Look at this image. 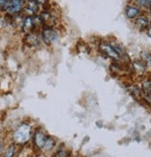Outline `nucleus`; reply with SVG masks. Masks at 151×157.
<instances>
[{"mask_svg":"<svg viewBox=\"0 0 151 157\" xmlns=\"http://www.w3.org/2000/svg\"><path fill=\"white\" fill-rule=\"evenodd\" d=\"M142 96L146 102L151 104V81L145 80L142 84Z\"/></svg>","mask_w":151,"mask_h":157,"instance_id":"nucleus-6","label":"nucleus"},{"mask_svg":"<svg viewBox=\"0 0 151 157\" xmlns=\"http://www.w3.org/2000/svg\"><path fill=\"white\" fill-rule=\"evenodd\" d=\"M48 137H46L43 132L37 131L35 135V143L39 149H44L46 142L47 141Z\"/></svg>","mask_w":151,"mask_h":157,"instance_id":"nucleus-8","label":"nucleus"},{"mask_svg":"<svg viewBox=\"0 0 151 157\" xmlns=\"http://www.w3.org/2000/svg\"><path fill=\"white\" fill-rule=\"evenodd\" d=\"M39 157H42V156H39Z\"/></svg>","mask_w":151,"mask_h":157,"instance_id":"nucleus-21","label":"nucleus"},{"mask_svg":"<svg viewBox=\"0 0 151 157\" xmlns=\"http://www.w3.org/2000/svg\"><path fill=\"white\" fill-rule=\"evenodd\" d=\"M137 3L144 7H148L151 5V0H136Z\"/></svg>","mask_w":151,"mask_h":157,"instance_id":"nucleus-14","label":"nucleus"},{"mask_svg":"<svg viewBox=\"0 0 151 157\" xmlns=\"http://www.w3.org/2000/svg\"><path fill=\"white\" fill-rule=\"evenodd\" d=\"M26 10L30 13L29 16L35 15L39 12L40 10V5L35 1V0H29L26 4Z\"/></svg>","mask_w":151,"mask_h":157,"instance_id":"nucleus-7","label":"nucleus"},{"mask_svg":"<svg viewBox=\"0 0 151 157\" xmlns=\"http://www.w3.org/2000/svg\"><path fill=\"white\" fill-rule=\"evenodd\" d=\"M13 155H14V147H10L6 152L4 157H13Z\"/></svg>","mask_w":151,"mask_h":157,"instance_id":"nucleus-16","label":"nucleus"},{"mask_svg":"<svg viewBox=\"0 0 151 157\" xmlns=\"http://www.w3.org/2000/svg\"><path fill=\"white\" fill-rule=\"evenodd\" d=\"M8 3H9V0H0V9L6 11L7 7H8Z\"/></svg>","mask_w":151,"mask_h":157,"instance_id":"nucleus-15","label":"nucleus"},{"mask_svg":"<svg viewBox=\"0 0 151 157\" xmlns=\"http://www.w3.org/2000/svg\"><path fill=\"white\" fill-rule=\"evenodd\" d=\"M35 1L40 5V6H44L47 3V0H35Z\"/></svg>","mask_w":151,"mask_h":157,"instance_id":"nucleus-17","label":"nucleus"},{"mask_svg":"<svg viewBox=\"0 0 151 157\" xmlns=\"http://www.w3.org/2000/svg\"><path fill=\"white\" fill-rule=\"evenodd\" d=\"M31 135V128L27 124H23L14 132L13 139L18 143H25L30 140Z\"/></svg>","mask_w":151,"mask_h":157,"instance_id":"nucleus-1","label":"nucleus"},{"mask_svg":"<svg viewBox=\"0 0 151 157\" xmlns=\"http://www.w3.org/2000/svg\"><path fill=\"white\" fill-rule=\"evenodd\" d=\"M149 25H150V21L145 16H140L135 20V26L140 31L146 30L149 27Z\"/></svg>","mask_w":151,"mask_h":157,"instance_id":"nucleus-9","label":"nucleus"},{"mask_svg":"<svg viewBox=\"0 0 151 157\" xmlns=\"http://www.w3.org/2000/svg\"><path fill=\"white\" fill-rule=\"evenodd\" d=\"M140 12H141L140 10L134 6H128L125 9V15L130 20H133V19H135L136 17H138L140 15Z\"/></svg>","mask_w":151,"mask_h":157,"instance_id":"nucleus-10","label":"nucleus"},{"mask_svg":"<svg viewBox=\"0 0 151 157\" xmlns=\"http://www.w3.org/2000/svg\"><path fill=\"white\" fill-rule=\"evenodd\" d=\"M23 4H24L23 0H9L6 11L10 14L19 13L23 9Z\"/></svg>","mask_w":151,"mask_h":157,"instance_id":"nucleus-4","label":"nucleus"},{"mask_svg":"<svg viewBox=\"0 0 151 157\" xmlns=\"http://www.w3.org/2000/svg\"><path fill=\"white\" fill-rule=\"evenodd\" d=\"M25 43L30 47H36L40 44V39L35 34H27L25 37Z\"/></svg>","mask_w":151,"mask_h":157,"instance_id":"nucleus-11","label":"nucleus"},{"mask_svg":"<svg viewBox=\"0 0 151 157\" xmlns=\"http://www.w3.org/2000/svg\"><path fill=\"white\" fill-rule=\"evenodd\" d=\"M150 24H151V21H150Z\"/></svg>","mask_w":151,"mask_h":157,"instance_id":"nucleus-20","label":"nucleus"},{"mask_svg":"<svg viewBox=\"0 0 151 157\" xmlns=\"http://www.w3.org/2000/svg\"><path fill=\"white\" fill-rule=\"evenodd\" d=\"M140 57L146 69H151V54L148 51L144 50L140 53Z\"/></svg>","mask_w":151,"mask_h":157,"instance_id":"nucleus-12","label":"nucleus"},{"mask_svg":"<svg viewBox=\"0 0 151 157\" xmlns=\"http://www.w3.org/2000/svg\"><path fill=\"white\" fill-rule=\"evenodd\" d=\"M35 28V19L33 16H27L22 23V31L26 34H30Z\"/></svg>","mask_w":151,"mask_h":157,"instance_id":"nucleus-5","label":"nucleus"},{"mask_svg":"<svg viewBox=\"0 0 151 157\" xmlns=\"http://www.w3.org/2000/svg\"><path fill=\"white\" fill-rule=\"evenodd\" d=\"M146 30H147V36H148L149 37H151V24L149 25V27H148Z\"/></svg>","mask_w":151,"mask_h":157,"instance_id":"nucleus-18","label":"nucleus"},{"mask_svg":"<svg viewBox=\"0 0 151 157\" xmlns=\"http://www.w3.org/2000/svg\"><path fill=\"white\" fill-rule=\"evenodd\" d=\"M1 151H2V145H1V143H0V152H1Z\"/></svg>","mask_w":151,"mask_h":157,"instance_id":"nucleus-19","label":"nucleus"},{"mask_svg":"<svg viewBox=\"0 0 151 157\" xmlns=\"http://www.w3.org/2000/svg\"><path fill=\"white\" fill-rule=\"evenodd\" d=\"M58 38L57 31L53 26H44L42 30V39L46 45H52Z\"/></svg>","mask_w":151,"mask_h":157,"instance_id":"nucleus-2","label":"nucleus"},{"mask_svg":"<svg viewBox=\"0 0 151 157\" xmlns=\"http://www.w3.org/2000/svg\"><path fill=\"white\" fill-rule=\"evenodd\" d=\"M133 68H134V71L138 75H144L145 73V71H146V67L145 66V64L143 63L142 60L134 61Z\"/></svg>","mask_w":151,"mask_h":157,"instance_id":"nucleus-13","label":"nucleus"},{"mask_svg":"<svg viewBox=\"0 0 151 157\" xmlns=\"http://www.w3.org/2000/svg\"><path fill=\"white\" fill-rule=\"evenodd\" d=\"M99 49L100 51L107 57L112 59L113 60H119L120 58L118 55V53L115 51L114 48L112 47V45L108 44V43H101L99 46Z\"/></svg>","mask_w":151,"mask_h":157,"instance_id":"nucleus-3","label":"nucleus"}]
</instances>
